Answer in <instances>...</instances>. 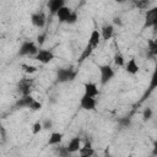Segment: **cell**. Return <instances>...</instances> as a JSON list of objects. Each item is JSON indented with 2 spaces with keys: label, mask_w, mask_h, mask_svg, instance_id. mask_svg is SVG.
Masks as SVG:
<instances>
[{
  "label": "cell",
  "mask_w": 157,
  "mask_h": 157,
  "mask_svg": "<svg viewBox=\"0 0 157 157\" xmlns=\"http://www.w3.org/2000/svg\"><path fill=\"white\" fill-rule=\"evenodd\" d=\"M43 130H52L53 129V120L52 119H44L42 121Z\"/></svg>",
  "instance_id": "cell-26"
},
{
  "label": "cell",
  "mask_w": 157,
  "mask_h": 157,
  "mask_svg": "<svg viewBox=\"0 0 157 157\" xmlns=\"http://www.w3.org/2000/svg\"><path fill=\"white\" fill-rule=\"evenodd\" d=\"M156 25H157V7L153 6V7H151L150 10L146 11L144 28H146V27H155Z\"/></svg>",
  "instance_id": "cell-6"
},
{
  "label": "cell",
  "mask_w": 157,
  "mask_h": 157,
  "mask_svg": "<svg viewBox=\"0 0 157 157\" xmlns=\"http://www.w3.org/2000/svg\"><path fill=\"white\" fill-rule=\"evenodd\" d=\"M124 67H125V71L130 75H136L139 71H140V66L137 64V61L135 60V58H131L128 60V63L124 64Z\"/></svg>",
  "instance_id": "cell-14"
},
{
  "label": "cell",
  "mask_w": 157,
  "mask_h": 157,
  "mask_svg": "<svg viewBox=\"0 0 157 157\" xmlns=\"http://www.w3.org/2000/svg\"><path fill=\"white\" fill-rule=\"evenodd\" d=\"M81 144H82L81 137L75 136V137H72V139L69 141V144H67V146H66V150L69 151V153H75V152H77L78 148L81 147Z\"/></svg>",
  "instance_id": "cell-17"
},
{
  "label": "cell",
  "mask_w": 157,
  "mask_h": 157,
  "mask_svg": "<svg viewBox=\"0 0 157 157\" xmlns=\"http://www.w3.org/2000/svg\"><path fill=\"white\" fill-rule=\"evenodd\" d=\"M136 6L140 9H146L148 6V0H137Z\"/></svg>",
  "instance_id": "cell-29"
},
{
  "label": "cell",
  "mask_w": 157,
  "mask_h": 157,
  "mask_svg": "<svg viewBox=\"0 0 157 157\" xmlns=\"http://www.w3.org/2000/svg\"><path fill=\"white\" fill-rule=\"evenodd\" d=\"M55 58L54 53L52 49H43V48H38L37 53L34 54V59L42 64H49L53 59Z\"/></svg>",
  "instance_id": "cell-3"
},
{
  "label": "cell",
  "mask_w": 157,
  "mask_h": 157,
  "mask_svg": "<svg viewBox=\"0 0 157 157\" xmlns=\"http://www.w3.org/2000/svg\"><path fill=\"white\" fill-rule=\"evenodd\" d=\"M94 49L90 45V44H86V47H85V49L81 52V54H80V56H78V59H77V63L78 64H81V63H83L86 59H88V56L92 54V52H93Z\"/></svg>",
  "instance_id": "cell-19"
},
{
  "label": "cell",
  "mask_w": 157,
  "mask_h": 157,
  "mask_svg": "<svg viewBox=\"0 0 157 157\" xmlns=\"http://www.w3.org/2000/svg\"><path fill=\"white\" fill-rule=\"evenodd\" d=\"M77 152H78V155H80L81 157H91V156H93V155L96 153V151H94V148L92 147V144H91L90 140H86V141H85V145L81 146Z\"/></svg>",
  "instance_id": "cell-12"
},
{
  "label": "cell",
  "mask_w": 157,
  "mask_h": 157,
  "mask_svg": "<svg viewBox=\"0 0 157 157\" xmlns=\"http://www.w3.org/2000/svg\"><path fill=\"white\" fill-rule=\"evenodd\" d=\"M31 22L34 27L37 28H43L45 26V22H47V17H45V13L43 11H37L31 15Z\"/></svg>",
  "instance_id": "cell-7"
},
{
  "label": "cell",
  "mask_w": 157,
  "mask_h": 157,
  "mask_svg": "<svg viewBox=\"0 0 157 157\" xmlns=\"http://www.w3.org/2000/svg\"><path fill=\"white\" fill-rule=\"evenodd\" d=\"M71 12H72V9H71V7H69V6H66V5H64L63 7H60V9L56 11L55 16L58 17L59 22L65 23V22H66V20H67V17L70 16V13H71Z\"/></svg>",
  "instance_id": "cell-15"
},
{
  "label": "cell",
  "mask_w": 157,
  "mask_h": 157,
  "mask_svg": "<svg viewBox=\"0 0 157 157\" xmlns=\"http://www.w3.org/2000/svg\"><path fill=\"white\" fill-rule=\"evenodd\" d=\"M43 130V126H42V121H36V123H33V125H32V134L33 135H38L40 131Z\"/></svg>",
  "instance_id": "cell-24"
},
{
  "label": "cell",
  "mask_w": 157,
  "mask_h": 157,
  "mask_svg": "<svg viewBox=\"0 0 157 157\" xmlns=\"http://www.w3.org/2000/svg\"><path fill=\"white\" fill-rule=\"evenodd\" d=\"M96 107H97V99H96V97L87 96V94L83 93L82 97L80 98V108L83 109V110L92 112V110H96Z\"/></svg>",
  "instance_id": "cell-5"
},
{
  "label": "cell",
  "mask_w": 157,
  "mask_h": 157,
  "mask_svg": "<svg viewBox=\"0 0 157 157\" xmlns=\"http://www.w3.org/2000/svg\"><path fill=\"white\" fill-rule=\"evenodd\" d=\"M77 20H78L77 12L72 10V12L70 13V16L67 17V20H66V22H65V23H67V25H74V23H76V22H77Z\"/></svg>",
  "instance_id": "cell-25"
},
{
  "label": "cell",
  "mask_w": 157,
  "mask_h": 157,
  "mask_svg": "<svg viewBox=\"0 0 157 157\" xmlns=\"http://www.w3.org/2000/svg\"><path fill=\"white\" fill-rule=\"evenodd\" d=\"M101 40H102V38H101V32H99V29H97V28L92 29V31H91V33H90V37H88V42H87V44H90L93 49H96V48L99 45Z\"/></svg>",
  "instance_id": "cell-11"
},
{
  "label": "cell",
  "mask_w": 157,
  "mask_h": 157,
  "mask_svg": "<svg viewBox=\"0 0 157 157\" xmlns=\"http://www.w3.org/2000/svg\"><path fill=\"white\" fill-rule=\"evenodd\" d=\"M99 32H101V38H102V40H108V39H110V38L113 37V34H114V25L107 23V25H104V26L99 29Z\"/></svg>",
  "instance_id": "cell-13"
},
{
  "label": "cell",
  "mask_w": 157,
  "mask_h": 157,
  "mask_svg": "<svg viewBox=\"0 0 157 157\" xmlns=\"http://www.w3.org/2000/svg\"><path fill=\"white\" fill-rule=\"evenodd\" d=\"M45 38H47V34H45V33H39V34L37 36V43H38L39 47H42V45L44 44Z\"/></svg>",
  "instance_id": "cell-27"
},
{
  "label": "cell",
  "mask_w": 157,
  "mask_h": 157,
  "mask_svg": "<svg viewBox=\"0 0 157 157\" xmlns=\"http://www.w3.org/2000/svg\"><path fill=\"white\" fill-rule=\"evenodd\" d=\"M63 132H59V131H53L50 132L49 135V139H48V145L49 146H55V145H59L61 141H63Z\"/></svg>",
  "instance_id": "cell-18"
},
{
  "label": "cell",
  "mask_w": 157,
  "mask_h": 157,
  "mask_svg": "<svg viewBox=\"0 0 157 157\" xmlns=\"http://www.w3.org/2000/svg\"><path fill=\"white\" fill-rule=\"evenodd\" d=\"M152 115H153L152 108H151V107H146V108L144 109V112H142V119H144L145 121H147V120H150V119L152 118Z\"/></svg>",
  "instance_id": "cell-23"
},
{
  "label": "cell",
  "mask_w": 157,
  "mask_h": 157,
  "mask_svg": "<svg viewBox=\"0 0 157 157\" xmlns=\"http://www.w3.org/2000/svg\"><path fill=\"white\" fill-rule=\"evenodd\" d=\"M33 101H34V98L31 96V94H25V96H21L17 101H16V103H15V108H17V109H23V108H31V105H32V103H33Z\"/></svg>",
  "instance_id": "cell-8"
},
{
  "label": "cell",
  "mask_w": 157,
  "mask_h": 157,
  "mask_svg": "<svg viewBox=\"0 0 157 157\" xmlns=\"http://www.w3.org/2000/svg\"><path fill=\"white\" fill-rule=\"evenodd\" d=\"M115 2H118V4H124L125 1H128V0H114Z\"/></svg>",
  "instance_id": "cell-32"
},
{
  "label": "cell",
  "mask_w": 157,
  "mask_h": 157,
  "mask_svg": "<svg viewBox=\"0 0 157 157\" xmlns=\"http://www.w3.org/2000/svg\"><path fill=\"white\" fill-rule=\"evenodd\" d=\"M42 107H43V105H42V103H40V102H38L37 99H34L29 109H32V110H40V109H42Z\"/></svg>",
  "instance_id": "cell-28"
},
{
  "label": "cell",
  "mask_w": 157,
  "mask_h": 157,
  "mask_svg": "<svg viewBox=\"0 0 157 157\" xmlns=\"http://www.w3.org/2000/svg\"><path fill=\"white\" fill-rule=\"evenodd\" d=\"M83 93L87 96H92V97H97L99 96V88L94 82L87 81L83 83Z\"/></svg>",
  "instance_id": "cell-10"
},
{
  "label": "cell",
  "mask_w": 157,
  "mask_h": 157,
  "mask_svg": "<svg viewBox=\"0 0 157 157\" xmlns=\"http://www.w3.org/2000/svg\"><path fill=\"white\" fill-rule=\"evenodd\" d=\"M38 50V47L34 42L32 40H26L21 44L18 49V55L20 56H27V55H34Z\"/></svg>",
  "instance_id": "cell-4"
},
{
  "label": "cell",
  "mask_w": 157,
  "mask_h": 157,
  "mask_svg": "<svg viewBox=\"0 0 157 157\" xmlns=\"http://www.w3.org/2000/svg\"><path fill=\"white\" fill-rule=\"evenodd\" d=\"M147 53L151 58H155L157 54V43L152 39L148 40V48H147Z\"/></svg>",
  "instance_id": "cell-20"
},
{
  "label": "cell",
  "mask_w": 157,
  "mask_h": 157,
  "mask_svg": "<svg viewBox=\"0 0 157 157\" xmlns=\"http://www.w3.org/2000/svg\"><path fill=\"white\" fill-rule=\"evenodd\" d=\"M58 153H59V155H61V156H67V155H70V153H69V151L66 150V147H61V148H60V151H58Z\"/></svg>",
  "instance_id": "cell-30"
},
{
  "label": "cell",
  "mask_w": 157,
  "mask_h": 157,
  "mask_svg": "<svg viewBox=\"0 0 157 157\" xmlns=\"http://www.w3.org/2000/svg\"><path fill=\"white\" fill-rule=\"evenodd\" d=\"M77 71L71 67H59L56 70V81L60 83L71 82L76 78Z\"/></svg>",
  "instance_id": "cell-1"
},
{
  "label": "cell",
  "mask_w": 157,
  "mask_h": 157,
  "mask_svg": "<svg viewBox=\"0 0 157 157\" xmlns=\"http://www.w3.org/2000/svg\"><path fill=\"white\" fill-rule=\"evenodd\" d=\"M31 88H32V80L22 78V80L17 83V91L21 93V96L31 94Z\"/></svg>",
  "instance_id": "cell-9"
},
{
  "label": "cell",
  "mask_w": 157,
  "mask_h": 157,
  "mask_svg": "<svg viewBox=\"0 0 157 157\" xmlns=\"http://www.w3.org/2000/svg\"><path fill=\"white\" fill-rule=\"evenodd\" d=\"M113 25H117V26H121L123 22H121V18L120 17H114L113 18Z\"/></svg>",
  "instance_id": "cell-31"
},
{
  "label": "cell",
  "mask_w": 157,
  "mask_h": 157,
  "mask_svg": "<svg viewBox=\"0 0 157 157\" xmlns=\"http://www.w3.org/2000/svg\"><path fill=\"white\" fill-rule=\"evenodd\" d=\"M21 67H22V70L26 72V74H34V72H37L38 71V67L37 66H34V65H29V64H22L21 65Z\"/></svg>",
  "instance_id": "cell-22"
},
{
  "label": "cell",
  "mask_w": 157,
  "mask_h": 157,
  "mask_svg": "<svg viewBox=\"0 0 157 157\" xmlns=\"http://www.w3.org/2000/svg\"><path fill=\"white\" fill-rule=\"evenodd\" d=\"M98 71H99V81H101V85L104 86L107 85L115 75L114 72V69L109 65V64H103V65H98Z\"/></svg>",
  "instance_id": "cell-2"
},
{
  "label": "cell",
  "mask_w": 157,
  "mask_h": 157,
  "mask_svg": "<svg viewBox=\"0 0 157 157\" xmlns=\"http://www.w3.org/2000/svg\"><path fill=\"white\" fill-rule=\"evenodd\" d=\"M113 61H114V64H115L117 66H124V64H125V58H124V55H123L120 52H115V54H114V56H113Z\"/></svg>",
  "instance_id": "cell-21"
},
{
  "label": "cell",
  "mask_w": 157,
  "mask_h": 157,
  "mask_svg": "<svg viewBox=\"0 0 157 157\" xmlns=\"http://www.w3.org/2000/svg\"><path fill=\"white\" fill-rule=\"evenodd\" d=\"M65 1L66 0H48L47 1V7H48V10L52 15H55L56 11L65 5Z\"/></svg>",
  "instance_id": "cell-16"
}]
</instances>
